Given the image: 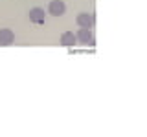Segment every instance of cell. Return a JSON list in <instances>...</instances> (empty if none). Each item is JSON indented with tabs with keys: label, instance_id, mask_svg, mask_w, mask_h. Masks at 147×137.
Instances as JSON below:
<instances>
[{
	"label": "cell",
	"instance_id": "obj_2",
	"mask_svg": "<svg viewBox=\"0 0 147 137\" xmlns=\"http://www.w3.org/2000/svg\"><path fill=\"white\" fill-rule=\"evenodd\" d=\"M64 11H66V6H64L63 0H52L48 6V13L52 17H61L64 15Z\"/></svg>",
	"mask_w": 147,
	"mask_h": 137
},
{
	"label": "cell",
	"instance_id": "obj_1",
	"mask_svg": "<svg viewBox=\"0 0 147 137\" xmlns=\"http://www.w3.org/2000/svg\"><path fill=\"white\" fill-rule=\"evenodd\" d=\"M76 39H77V42L86 44V46H94V44H96V40H94V33H92L90 27H81V29L76 33Z\"/></svg>",
	"mask_w": 147,
	"mask_h": 137
},
{
	"label": "cell",
	"instance_id": "obj_4",
	"mask_svg": "<svg viewBox=\"0 0 147 137\" xmlns=\"http://www.w3.org/2000/svg\"><path fill=\"white\" fill-rule=\"evenodd\" d=\"M30 20L33 22V24H44V20H46V13H44V9H40V7H33V9H30Z\"/></svg>",
	"mask_w": 147,
	"mask_h": 137
},
{
	"label": "cell",
	"instance_id": "obj_3",
	"mask_svg": "<svg viewBox=\"0 0 147 137\" xmlns=\"http://www.w3.org/2000/svg\"><path fill=\"white\" fill-rule=\"evenodd\" d=\"M96 24V17L92 15V13H79L77 15V26L79 27H90Z\"/></svg>",
	"mask_w": 147,
	"mask_h": 137
},
{
	"label": "cell",
	"instance_id": "obj_6",
	"mask_svg": "<svg viewBox=\"0 0 147 137\" xmlns=\"http://www.w3.org/2000/svg\"><path fill=\"white\" fill-rule=\"evenodd\" d=\"M59 42H61V46H64V48H74L76 42H77V39L72 31H66V33L61 35V40H59Z\"/></svg>",
	"mask_w": 147,
	"mask_h": 137
},
{
	"label": "cell",
	"instance_id": "obj_5",
	"mask_svg": "<svg viewBox=\"0 0 147 137\" xmlns=\"http://www.w3.org/2000/svg\"><path fill=\"white\" fill-rule=\"evenodd\" d=\"M15 42V33L11 29H0V46H11Z\"/></svg>",
	"mask_w": 147,
	"mask_h": 137
}]
</instances>
